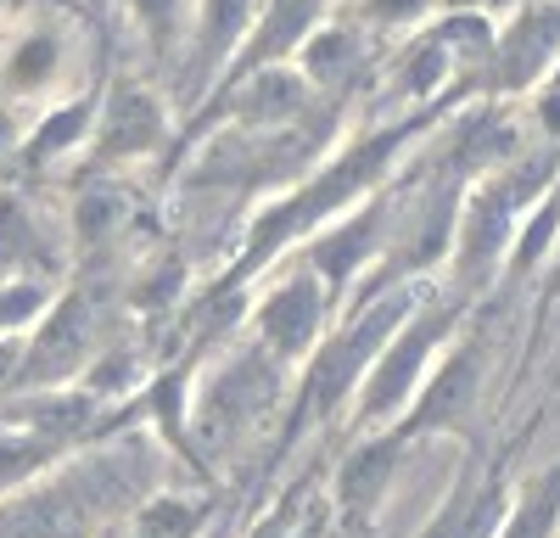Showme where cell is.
<instances>
[{"label":"cell","mask_w":560,"mask_h":538,"mask_svg":"<svg viewBox=\"0 0 560 538\" xmlns=\"http://www.w3.org/2000/svg\"><path fill=\"white\" fill-rule=\"evenodd\" d=\"M448 326H454V308H427L420 320L398 326V331L376 348V359H370L364 376H359V416H364V421H387V416L404 410L409 393L427 382L432 353H438V342L448 337Z\"/></svg>","instance_id":"6da1fadb"},{"label":"cell","mask_w":560,"mask_h":538,"mask_svg":"<svg viewBox=\"0 0 560 538\" xmlns=\"http://www.w3.org/2000/svg\"><path fill=\"white\" fill-rule=\"evenodd\" d=\"M415 308V292H398L387 303H370L364 308V320H353L337 342H325L314 353V365H308V382H303V416L314 410H331V404L364 376V365L376 359V348L404 326V314Z\"/></svg>","instance_id":"7a4b0ae2"},{"label":"cell","mask_w":560,"mask_h":538,"mask_svg":"<svg viewBox=\"0 0 560 538\" xmlns=\"http://www.w3.org/2000/svg\"><path fill=\"white\" fill-rule=\"evenodd\" d=\"M163 134H168V113L152 90L147 84H113L96 102V124H90L84 147L96 163H129V157L158 152Z\"/></svg>","instance_id":"3957f363"},{"label":"cell","mask_w":560,"mask_h":538,"mask_svg":"<svg viewBox=\"0 0 560 538\" xmlns=\"http://www.w3.org/2000/svg\"><path fill=\"white\" fill-rule=\"evenodd\" d=\"M319 326H325V281L314 276V269L280 281L258 303V337L275 359H303L319 342Z\"/></svg>","instance_id":"277c9868"},{"label":"cell","mask_w":560,"mask_h":538,"mask_svg":"<svg viewBox=\"0 0 560 538\" xmlns=\"http://www.w3.org/2000/svg\"><path fill=\"white\" fill-rule=\"evenodd\" d=\"M325 12H331V0H258L242 51L230 57V68H224V84H236V79L253 73V68L287 62L298 45H303V34H308Z\"/></svg>","instance_id":"5b68a950"},{"label":"cell","mask_w":560,"mask_h":538,"mask_svg":"<svg viewBox=\"0 0 560 538\" xmlns=\"http://www.w3.org/2000/svg\"><path fill=\"white\" fill-rule=\"evenodd\" d=\"M560 57V12L555 7H522L510 28H493V68L504 90H527L549 62Z\"/></svg>","instance_id":"8992f818"},{"label":"cell","mask_w":560,"mask_h":538,"mask_svg":"<svg viewBox=\"0 0 560 538\" xmlns=\"http://www.w3.org/2000/svg\"><path fill=\"white\" fill-rule=\"evenodd\" d=\"M308 96H314V84L292 62H269V68H253V73L236 79V102H230V113H236L247 129H287L308 107Z\"/></svg>","instance_id":"52a82bcc"},{"label":"cell","mask_w":560,"mask_h":538,"mask_svg":"<svg viewBox=\"0 0 560 538\" xmlns=\"http://www.w3.org/2000/svg\"><path fill=\"white\" fill-rule=\"evenodd\" d=\"M84 353H90V314H84L79 297H68V303H57L51 314H45L39 337L23 348L18 382H57V376H68L79 365Z\"/></svg>","instance_id":"ba28073f"},{"label":"cell","mask_w":560,"mask_h":538,"mask_svg":"<svg viewBox=\"0 0 560 538\" xmlns=\"http://www.w3.org/2000/svg\"><path fill=\"white\" fill-rule=\"evenodd\" d=\"M68 68V39L57 23H28L0 51V90L7 96H45Z\"/></svg>","instance_id":"9c48e42d"},{"label":"cell","mask_w":560,"mask_h":538,"mask_svg":"<svg viewBox=\"0 0 560 538\" xmlns=\"http://www.w3.org/2000/svg\"><path fill=\"white\" fill-rule=\"evenodd\" d=\"M393 471H398V443L393 437L359 443L353 455L342 460V471H337V505H342V516L348 522H370V516H376L382 500H387Z\"/></svg>","instance_id":"30bf717a"},{"label":"cell","mask_w":560,"mask_h":538,"mask_svg":"<svg viewBox=\"0 0 560 538\" xmlns=\"http://www.w3.org/2000/svg\"><path fill=\"white\" fill-rule=\"evenodd\" d=\"M516 186L510 179H499V186H482L477 197H471V208H465V219H459V258L477 269L488 264H499V253H504V242H510V231H516Z\"/></svg>","instance_id":"8fae6325"},{"label":"cell","mask_w":560,"mask_h":538,"mask_svg":"<svg viewBox=\"0 0 560 538\" xmlns=\"http://www.w3.org/2000/svg\"><path fill=\"white\" fill-rule=\"evenodd\" d=\"M253 12H258V0H197V34H191L197 57H191V68L202 79L230 68V57L242 51V39L253 28Z\"/></svg>","instance_id":"7c38bea8"},{"label":"cell","mask_w":560,"mask_h":538,"mask_svg":"<svg viewBox=\"0 0 560 538\" xmlns=\"http://www.w3.org/2000/svg\"><path fill=\"white\" fill-rule=\"evenodd\" d=\"M376 242H382V202H370L364 213L331 224V231L314 242V276H319L325 286L353 281L359 269H364V258L376 253Z\"/></svg>","instance_id":"4fadbf2b"},{"label":"cell","mask_w":560,"mask_h":538,"mask_svg":"<svg viewBox=\"0 0 560 538\" xmlns=\"http://www.w3.org/2000/svg\"><path fill=\"white\" fill-rule=\"evenodd\" d=\"M298 62V73L314 84V90H337L359 62H364V39H359V28L353 23H331V17H319L308 34H303V45L292 51Z\"/></svg>","instance_id":"5bb4252c"},{"label":"cell","mask_w":560,"mask_h":538,"mask_svg":"<svg viewBox=\"0 0 560 538\" xmlns=\"http://www.w3.org/2000/svg\"><path fill=\"white\" fill-rule=\"evenodd\" d=\"M471 393H477V353L459 348V353H448L443 365H438V376L420 387L415 410L404 416V432H427V426H443V421L465 416Z\"/></svg>","instance_id":"9a60e30c"},{"label":"cell","mask_w":560,"mask_h":538,"mask_svg":"<svg viewBox=\"0 0 560 538\" xmlns=\"http://www.w3.org/2000/svg\"><path fill=\"white\" fill-rule=\"evenodd\" d=\"M90 124H96V96H73L62 107H51L39 118V129L28 134V163H51V157H68L90 141Z\"/></svg>","instance_id":"2e32d148"},{"label":"cell","mask_w":560,"mask_h":538,"mask_svg":"<svg viewBox=\"0 0 560 538\" xmlns=\"http://www.w3.org/2000/svg\"><path fill=\"white\" fill-rule=\"evenodd\" d=\"M28 264H39V219L23 197L0 191V281L23 276Z\"/></svg>","instance_id":"e0dca14e"},{"label":"cell","mask_w":560,"mask_h":538,"mask_svg":"<svg viewBox=\"0 0 560 538\" xmlns=\"http://www.w3.org/2000/svg\"><path fill=\"white\" fill-rule=\"evenodd\" d=\"M448 73H454L448 45H443L438 34H427V39H415L409 51H404V62H398V90H404V96H432V90L448 84Z\"/></svg>","instance_id":"ac0fdd59"},{"label":"cell","mask_w":560,"mask_h":538,"mask_svg":"<svg viewBox=\"0 0 560 538\" xmlns=\"http://www.w3.org/2000/svg\"><path fill=\"white\" fill-rule=\"evenodd\" d=\"M118 219H124V197L107 191V186H96V191H84V197H79V208H73V231H79V242H107V236L118 231Z\"/></svg>","instance_id":"d6986e66"},{"label":"cell","mask_w":560,"mask_h":538,"mask_svg":"<svg viewBox=\"0 0 560 538\" xmlns=\"http://www.w3.org/2000/svg\"><path fill=\"white\" fill-rule=\"evenodd\" d=\"M197 511L191 505H179V500H158L140 511V538H191L197 533Z\"/></svg>","instance_id":"ffe728a7"},{"label":"cell","mask_w":560,"mask_h":538,"mask_svg":"<svg viewBox=\"0 0 560 538\" xmlns=\"http://www.w3.org/2000/svg\"><path fill=\"white\" fill-rule=\"evenodd\" d=\"M555 231H560V202L549 197L544 208H533V219H527V231H522V242H516V269H527V264H538V253L555 242Z\"/></svg>","instance_id":"44dd1931"},{"label":"cell","mask_w":560,"mask_h":538,"mask_svg":"<svg viewBox=\"0 0 560 538\" xmlns=\"http://www.w3.org/2000/svg\"><path fill=\"white\" fill-rule=\"evenodd\" d=\"M432 12V0H359V17L370 28H409Z\"/></svg>","instance_id":"7402d4cb"},{"label":"cell","mask_w":560,"mask_h":538,"mask_svg":"<svg viewBox=\"0 0 560 538\" xmlns=\"http://www.w3.org/2000/svg\"><path fill=\"white\" fill-rule=\"evenodd\" d=\"M135 17H140V28H147L158 45H168L179 17H185V0H135Z\"/></svg>","instance_id":"603a6c76"},{"label":"cell","mask_w":560,"mask_h":538,"mask_svg":"<svg viewBox=\"0 0 560 538\" xmlns=\"http://www.w3.org/2000/svg\"><path fill=\"white\" fill-rule=\"evenodd\" d=\"M18 152V124H12V113L7 107H0V163H7Z\"/></svg>","instance_id":"cb8c5ba5"},{"label":"cell","mask_w":560,"mask_h":538,"mask_svg":"<svg viewBox=\"0 0 560 538\" xmlns=\"http://www.w3.org/2000/svg\"><path fill=\"white\" fill-rule=\"evenodd\" d=\"M18 359H23V348L0 337V382H12V376H18Z\"/></svg>","instance_id":"d4e9b609"},{"label":"cell","mask_w":560,"mask_h":538,"mask_svg":"<svg viewBox=\"0 0 560 538\" xmlns=\"http://www.w3.org/2000/svg\"><path fill=\"white\" fill-rule=\"evenodd\" d=\"M544 118H549L555 134H560V90H555V96H544Z\"/></svg>","instance_id":"484cf974"}]
</instances>
